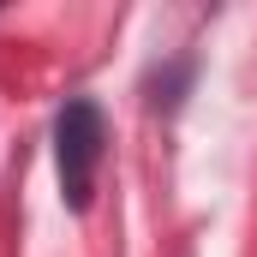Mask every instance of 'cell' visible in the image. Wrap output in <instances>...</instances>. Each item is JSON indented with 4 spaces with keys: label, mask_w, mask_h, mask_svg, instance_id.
<instances>
[{
    "label": "cell",
    "mask_w": 257,
    "mask_h": 257,
    "mask_svg": "<svg viewBox=\"0 0 257 257\" xmlns=\"http://www.w3.org/2000/svg\"><path fill=\"white\" fill-rule=\"evenodd\" d=\"M54 156H60V186L72 197V209H84L90 186H96V162H102V114H96V102H66L60 108Z\"/></svg>",
    "instance_id": "1"
}]
</instances>
